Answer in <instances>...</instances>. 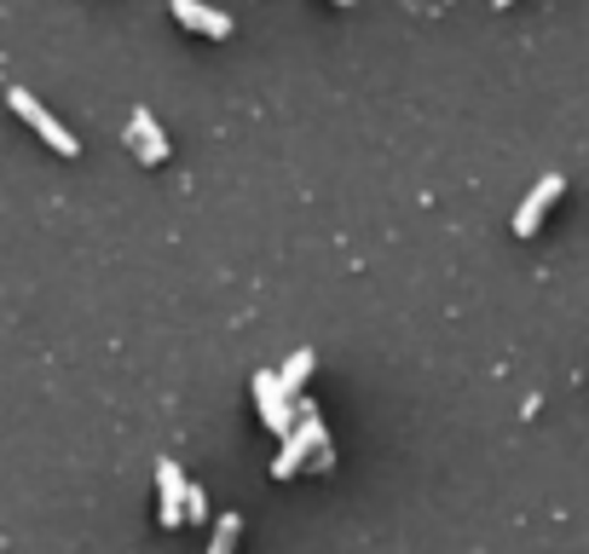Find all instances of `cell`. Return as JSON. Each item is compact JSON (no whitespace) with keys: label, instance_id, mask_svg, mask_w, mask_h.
Wrapping results in <instances>:
<instances>
[{"label":"cell","instance_id":"cell-8","mask_svg":"<svg viewBox=\"0 0 589 554\" xmlns=\"http://www.w3.org/2000/svg\"><path fill=\"white\" fill-rule=\"evenodd\" d=\"M237 538H243V520H237V515H220L214 531H209V554H232Z\"/></svg>","mask_w":589,"mask_h":554},{"label":"cell","instance_id":"cell-6","mask_svg":"<svg viewBox=\"0 0 589 554\" xmlns=\"http://www.w3.org/2000/svg\"><path fill=\"white\" fill-rule=\"evenodd\" d=\"M168 7H174L179 24L197 30V35H209V40H226V35H232V17L214 12V7H202V0H168Z\"/></svg>","mask_w":589,"mask_h":554},{"label":"cell","instance_id":"cell-9","mask_svg":"<svg viewBox=\"0 0 589 554\" xmlns=\"http://www.w3.org/2000/svg\"><path fill=\"white\" fill-rule=\"evenodd\" d=\"M179 515H186L191 526H202V520H209V497H202L197 485H186V508H179Z\"/></svg>","mask_w":589,"mask_h":554},{"label":"cell","instance_id":"cell-4","mask_svg":"<svg viewBox=\"0 0 589 554\" xmlns=\"http://www.w3.org/2000/svg\"><path fill=\"white\" fill-rule=\"evenodd\" d=\"M156 491H162V508H156V520L162 526H186V515H179V508H186V474H179V462L174 457H162L156 462Z\"/></svg>","mask_w":589,"mask_h":554},{"label":"cell","instance_id":"cell-7","mask_svg":"<svg viewBox=\"0 0 589 554\" xmlns=\"http://www.w3.org/2000/svg\"><path fill=\"white\" fill-rule=\"evenodd\" d=\"M313 369H318V353H313V346H301V353L290 358V364H283V369H272V376H278V387H283V393H301V387H307V376H313Z\"/></svg>","mask_w":589,"mask_h":554},{"label":"cell","instance_id":"cell-10","mask_svg":"<svg viewBox=\"0 0 589 554\" xmlns=\"http://www.w3.org/2000/svg\"><path fill=\"white\" fill-rule=\"evenodd\" d=\"M335 7H353V0H335Z\"/></svg>","mask_w":589,"mask_h":554},{"label":"cell","instance_id":"cell-5","mask_svg":"<svg viewBox=\"0 0 589 554\" xmlns=\"http://www.w3.org/2000/svg\"><path fill=\"white\" fill-rule=\"evenodd\" d=\"M128 145H133L139 162H151V168H162V162H168V139H162V128H156L151 110H133V116H128Z\"/></svg>","mask_w":589,"mask_h":554},{"label":"cell","instance_id":"cell-1","mask_svg":"<svg viewBox=\"0 0 589 554\" xmlns=\"http://www.w3.org/2000/svg\"><path fill=\"white\" fill-rule=\"evenodd\" d=\"M7 105H12L17 116H24L30 128H35L40 139H47V145H52L58 156H81V145H75V139H70V128H64V121H58V116H52L47 105H40L35 93H24V87H12V93H7Z\"/></svg>","mask_w":589,"mask_h":554},{"label":"cell","instance_id":"cell-2","mask_svg":"<svg viewBox=\"0 0 589 554\" xmlns=\"http://www.w3.org/2000/svg\"><path fill=\"white\" fill-rule=\"evenodd\" d=\"M255 404H260V422H267V434L283 439V434L295 427V399L278 387L272 369H260V376H255Z\"/></svg>","mask_w":589,"mask_h":554},{"label":"cell","instance_id":"cell-3","mask_svg":"<svg viewBox=\"0 0 589 554\" xmlns=\"http://www.w3.org/2000/svg\"><path fill=\"white\" fill-rule=\"evenodd\" d=\"M561 191H566V179H561V174H543V179L532 185V197L520 202V214H515V237H538V225H543V214L561 202Z\"/></svg>","mask_w":589,"mask_h":554}]
</instances>
